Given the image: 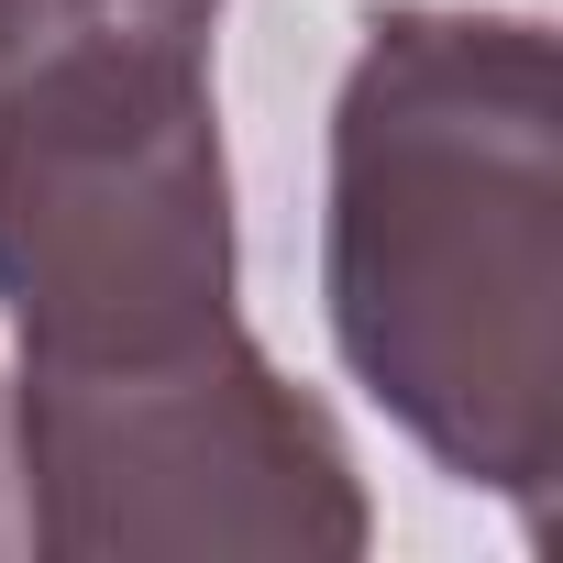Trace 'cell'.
Segmentation results:
<instances>
[{
  "mask_svg": "<svg viewBox=\"0 0 563 563\" xmlns=\"http://www.w3.org/2000/svg\"><path fill=\"white\" fill-rule=\"evenodd\" d=\"M321 310L354 387L530 530L563 475V56L530 12L365 23L332 89Z\"/></svg>",
  "mask_w": 563,
  "mask_h": 563,
  "instance_id": "6da1fadb",
  "label": "cell"
},
{
  "mask_svg": "<svg viewBox=\"0 0 563 563\" xmlns=\"http://www.w3.org/2000/svg\"><path fill=\"white\" fill-rule=\"evenodd\" d=\"M12 497L23 541L56 563H144V552L354 563L376 541L343 420L299 376H276L254 332L122 376H23Z\"/></svg>",
  "mask_w": 563,
  "mask_h": 563,
  "instance_id": "7a4b0ae2",
  "label": "cell"
},
{
  "mask_svg": "<svg viewBox=\"0 0 563 563\" xmlns=\"http://www.w3.org/2000/svg\"><path fill=\"white\" fill-rule=\"evenodd\" d=\"M23 541V497H12V398H0V552Z\"/></svg>",
  "mask_w": 563,
  "mask_h": 563,
  "instance_id": "3957f363",
  "label": "cell"
}]
</instances>
